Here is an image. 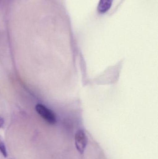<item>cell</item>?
Masks as SVG:
<instances>
[{"mask_svg": "<svg viewBox=\"0 0 158 159\" xmlns=\"http://www.w3.org/2000/svg\"><path fill=\"white\" fill-rule=\"evenodd\" d=\"M36 111L39 115L50 125H54L57 122L55 114L51 109L41 104H38L35 107Z\"/></svg>", "mask_w": 158, "mask_h": 159, "instance_id": "obj_1", "label": "cell"}, {"mask_svg": "<svg viewBox=\"0 0 158 159\" xmlns=\"http://www.w3.org/2000/svg\"><path fill=\"white\" fill-rule=\"evenodd\" d=\"M4 120L1 117H0V128L2 127L4 124Z\"/></svg>", "mask_w": 158, "mask_h": 159, "instance_id": "obj_5", "label": "cell"}, {"mask_svg": "<svg viewBox=\"0 0 158 159\" xmlns=\"http://www.w3.org/2000/svg\"><path fill=\"white\" fill-rule=\"evenodd\" d=\"M113 0H100L98 7L97 10L101 14H104L107 12L112 5Z\"/></svg>", "mask_w": 158, "mask_h": 159, "instance_id": "obj_3", "label": "cell"}, {"mask_svg": "<svg viewBox=\"0 0 158 159\" xmlns=\"http://www.w3.org/2000/svg\"><path fill=\"white\" fill-rule=\"evenodd\" d=\"M0 152L4 157H7V151H6V147L2 138L0 136Z\"/></svg>", "mask_w": 158, "mask_h": 159, "instance_id": "obj_4", "label": "cell"}, {"mask_svg": "<svg viewBox=\"0 0 158 159\" xmlns=\"http://www.w3.org/2000/svg\"><path fill=\"white\" fill-rule=\"evenodd\" d=\"M75 145L79 152L83 153L84 152L87 144V138L85 133L79 130L75 134Z\"/></svg>", "mask_w": 158, "mask_h": 159, "instance_id": "obj_2", "label": "cell"}]
</instances>
